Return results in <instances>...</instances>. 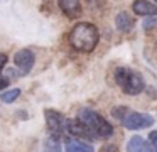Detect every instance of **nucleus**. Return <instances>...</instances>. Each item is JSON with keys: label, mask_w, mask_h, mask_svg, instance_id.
Wrapping results in <instances>:
<instances>
[{"label": "nucleus", "mask_w": 157, "mask_h": 152, "mask_svg": "<svg viewBox=\"0 0 157 152\" xmlns=\"http://www.w3.org/2000/svg\"><path fill=\"white\" fill-rule=\"evenodd\" d=\"M100 152H118V149H117L115 145H105V147H101Z\"/></svg>", "instance_id": "obj_19"}, {"label": "nucleus", "mask_w": 157, "mask_h": 152, "mask_svg": "<svg viewBox=\"0 0 157 152\" xmlns=\"http://www.w3.org/2000/svg\"><path fill=\"white\" fill-rule=\"evenodd\" d=\"M127 152H152V149H150L149 142H145L142 137L133 135L127 142Z\"/></svg>", "instance_id": "obj_11"}, {"label": "nucleus", "mask_w": 157, "mask_h": 152, "mask_svg": "<svg viewBox=\"0 0 157 152\" xmlns=\"http://www.w3.org/2000/svg\"><path fill=\"white\" fill-rule=\"evenodd\" d=\"M132 10L137 15H142V17H155L157 15V3L147 2V0H133Z\"/></svg>", "instance_id": "obj_9"}, {"label": "nucleus", "mask_w": 157, "mask_h": 152, "mask_svg": "<svg viewBox=\"0 0 157 152\" xmlns=\"http://www.w3.org/2000/svg\"><path fill=\"white\" fill-rule=\"evenodd\" d=\"M19 95H21V90H19V88H12V90H9V91L0 93V101H4V103H14L19 98Z\"/></svg>", "instance_id": "obj_14"}, {"label": "nucleus", "mask_w": 157, "mask_h": 152, "mask_svg": "<svg viewBox=\"0 0 157 152\" xmlns=\"http://www.w3.org/2000/svg\"><path fill=\"white\" fill-rule=\"evenodd\" d=\"M149 144H150L152 152H157V130L150 132V135H149Z\"/></svg>", "instance_id": "obj_16"}, {"label": "nucleus", "mask_w": 157, "mask_h": 152, "mask_svg": "<svg viewBox=\"0 0 157 152\" xmlns=\"http://www.w3.org/2000/svg\"><path fill=\"white\" fill-rule=\"evenodd\" d=\"M58 5L68 19H78L83 14L79 0H58Z\"/></svg>", "instance_id": "obj_8"}, {"label": "nucleus", "mask_w": 157, "mask_h": 152, "mask_svg": "<svg viewBox=\"0 0 157 152\" xmlns=\"http://www.w3.org/2000/svg\"><path fill=\"white\" fill-rule=\"evenodd\" d=\"M115 83L122 88L125 95L135 96V95L142 93L145 88V81L144 76L137 71L130 69V68H117L115 69Z\"/></svg>", "instance_id": "obj_3"}, {"label": "nucleus", "mask_w": 157, "mask_h": 152, "mask_svg": "<svg viewBox=\"0 0 157 152\" xmlns=\"http://www.w3.org/2000/svg\"><path fill=\"white\" fill-rule=\"evenodd\" d=\"M68 41L71 47L78 53H91L98 46L100 32L95 24L91 22H79L69 30Z\"/></svg>", "instance_id": "obj_1"}, {"label": "nucleus", "mask_w": 157, "mask_h": 152, "mask_svg": "<svg viewBox=\"0 0 157 152\" xmlns=\"http://www.w3.org/2000/svg\"><path fill=\"white\" fill-rule=\"evenodd\" d=\"M78 118L93 132V135L96 138H110L115 132L112 123L91 108H81L78 111Z\"/></svg>", "instance_id": "obj_2"}, {"label": "nucleus", "mask_w": 157, "mask_h": 152, "mask_svg": "<svg viewBox=\"0 0 157 152\" xmlns=\"http://www.w3.org/2000/svg\"><path fill=\"white\" fill-rule=\"evenodd\" d=\"M122 125L128 130H140V128H149L154 125V117L142 111H130L122 120Z\"/></svg>", "instance_id": "obj_5"}, {"label": "nucleus", "mask_w": 157, "mask_h": 152, "mask_svg": "<svg viewBox=\"0 0 157 152\" xmlns=\"http://www.w3.org/2000/svg\"><path fill=\"white\" fill-rule=\"evenodd\" d=\"M154 2H155V3H157V0H154Z\"/></svg>", "instance_id": "obj_21"}, {"label": "nucleus", "mask_w": 157, "mask_h": 152, "mask_svg": "<svg viewBox=\"0 0 157 152\" xmlns=\"http://www.w3.org/2000/svg\"><path fill=\"white\" fill-rule=\"evenodd\" d=\"M36 63V56L31 49H21L14 54V64L19 69L21 76H25V74L31 73V69L34 68Z\"/></svg>", "instance_id": "obj_6"}, {"label": "nucleus", "mask_w": 157, "mask_h": 152, "mask_svg": "<svg viewBox=\"0 0 157 152\" xmlns=\"http://www.w3.org/2000/svg\"><path fill=\"white\" fill-rule=\"evenodd\" d=\"M66 152H95V150L88 142L79 140V138H69L66 142Z\"/></svg>", "instance_id": "obj_12"}, {"label": "nucleus", "mask_w": 157, "mask_h": 152, "mask_svg": "<svg viewBox=\"0 0 157 152\" xmlns=\"http://www.w3.org/2000/svg\"><path fill=\"white\" fill-rule=\"evenodd\" d=\"M44 117H46V125H48V130L52 135H64L68 132V118L58 110H52V108H46L44 110Z\"/></svg>", "instance_id": "obj_4"}, {"label": "nucleus", "mask_w": 157, "mask_h": 152, "mask_svg": "<svg viewBox=\"0 0 157 152\" xmlns=\"http://www.w3.org/2000/svg\"><path fill=\"white\" fill-rule=\"evenodd\" d=\"M133 24H135V20H133V17L130 15L128 12H118L115 17V25L117 29L120 30V32L127 34L130 32V30L133 29Z\"/></svg>", "instance_id": "obj_10"}, {"label": "nucleus", "mask_w": 157, "mask_h": 152, "mask_svg": "<svg viewBox=\"0 0 157 152\" xmlns=\"http://www.w3.org/2000/svg\"><path fill=\"white\" fill-rule=\"evenodd\" d=\"M9 83H10V81H9V78H7V76H2V74H0V91L5 90V88L9 86Z\"/></svg>", "instance_id": "obj_17"}, {"label": "nucleus", "mask_w": 157, "mask_h": 152, "mask_svg": "<svg viewBox=\"0 0 157 152\" xmlns=\"http://www.w3.org/2000/svg\"><path fill=\"white\" fill-rule=\"evenodd\" d=\"M7 61H9V57H7V54L5 53H0V71L5 68V64H7Z\"/></svg>", "instance_id": "obj_18"}, {"label": "nucleus", "mask_w": 157, "mask_h": 152, "mask_svg": "<svg viewBox=\"0 0 157 152\" xmlns=\"http://www.w3.org/2000/svg\"><path fill=\"white\" fill-rule=\"evenodd\" d=\"M128 113H130V110H128V107H125V105H118V107L112 108V117L117 118V120H120V122H122Z\"/></svg>", "instance_id": "obj_15"}, {"label": "nucleus", "mask_w": 157, "mask_h": 152, "mask_svg": "<svg viewBox=\"0 0 157 152\" xmlns=\"http://www.w3.org/2000/svg\"><path fill=\"white\" fill-rule=\"evenodd\" d=\"M157 24V15L154 17V19H150V20H147L145 22V29H149V27H152V25H155Z\"/></svg>", "instance_id": "obj_20"}, {"label": "nucleus", "mask_w": 157, "mask_h": 152, "mask_svg": "<svg viewBox=\"0 0 157 152\" xmlns=\"http://www.w3.org/2000/svg\"><path fill=\"white\" fill-rule=\"evenodd\" d=\"M44 152H63L61 150V142L58 135H49L44 142Z\"/></svg>", "instance_id": "obj_13"}, {"label": "nucleus", "mask_w": 157, "mask_h": 152, "mask_svg": "<svg viewBox=\"0 0 157 152\" xmlns=\"http://www.w3.org/2000/svg\"><path fill=\"white\" fill-rule=\"evenodd\" d=\"M68 132L71 135H75L76 138H83V140H95V135H93V132L90 130L88 127H86L85 123H83L79 118H75V120H68Z\"/></svg>", "instance_id": "obj_7"}]
</instances>
